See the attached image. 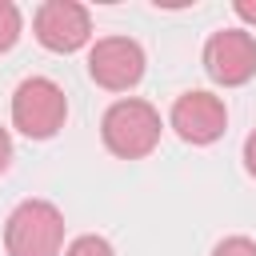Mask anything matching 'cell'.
I'll return each instance as SVG.
<instances>
[{
	"instance_id": "obj_1",
	"label": "cell",
	"mask_w": 256,
	"mask_h": 256,
	"mask_svg": "<svg viewBox=\"0 0 256 256\" xmlns=\"http://www.w3.org/2000/svg\"><path fill=\"white\" fill-rule=\"evenodd\" d=\"M100 136H104V148L112 156L140 160L160 144V112L148 100H136V96L116 100L100 120Z\"/></svg>"
},
{
	"instance_id": "obj_2",
	"label": "cell",
	"mask_w": 256,
	"mask_h": 256,
	"mask_svg": "<svg viewBox=\"0 0 256 256\" xmlns=\"http://www.w3.org/2000/svg\"><path fill=\"white\" fill-rule=\"evenodd\" d=\"M8 256H60L64 248V216L52 200H24L12 208L4 224Z\"/></svg>"
},
{
	"instance_id": "obj_3",
	"label": "cell",
	"mask_w": 256,
	"mask_h": 256,
	"mask_svg": "<svg viewBox=\"0 0 256 256\" xmlns=\"http://www.w3.org/2000/svg\"><path fill=\"white\" fill-rule=\"evenodd\" d=\"M64 116H68L64 88L48 76H28L12 92V124L28 140H52L64 128Z\"/></svg>"
},
{
	"instance_id": "obj_4",
	"label": "cell",
	"mask_w": 256,
	"mask_h": 256,
	"mask_svg": "<svg viewBox=\"0 0 256 256\" xmlns=\"http://www.w3.org/2000/svg\"><path fill=\"white\" fill-rule=\"evenodd\" d=\"M204 72L224 88L248 84L256 76V36L244 32V28L212 32L208 44H204Z\"/></svg>"
},
{
	"instance_id": "obj_5",
	"label": "cell",
	"mask_w": 256,
	"mask_h": 256,
	"mask_svg": "<svg viewBox=\"0 0 256 256\" xmlns=\"http://www.w3.org/2000/svg\"><path fill=\"white\" fill-rule=\"evenodd\" d=\"M32 28H36V40L48 48V52H76L88 44L92 36V16L84 4L76 0H44L32 16Z\"/></svg>"
},
{
	"instance_id": "obj_6",
	"label": "cell",
	"mask_w": 256,
	"mask_h": 256,
	"mask_svg": "<svg viewBox=\"0 0 256 256\" xmlns=\"http://www.w3.org/2000/svg\"><path fill=\"white\" fill-rule=\"evenodd\" d=\"M88 76L108 92H128L144 76V48L128 36H104L88 52Z\"/></svg>"
},
{
	"instance_id": "obj_7",
	"label": "cell",
	"mask_w": 256,
	"mask_h": 256,
	"mask_svg": "<svg viewBox=\"0 0 256 256\" xmlns=\"http://www.w3.org/2000/svg\"><path fill=\"white\" fill-rule=\"evenodd\" d=\"M172 128L188 144H212L228 128V108L212 92H184L172 104Z\"/></svg>"
},
{
	"instance_id": "obj_8",
	"label": "cell",
	"mask_w": 256,
	"mask_h": 256,
	"mask_svg": "<svg viewBox=\"0 0 256 256\" xmlns=\"http://www.w3.org/2000/svg\"><path fill=\"white\" fill-rule=\"evenodd\" d=\"M20 40V8L12 0H0V52H8Z\"/></svg>"
},
{
	"instance_id": "obj_9",
	"label": "cell",
	"mask_w": 256,
	"mask_h": 256,
	"mask_svg": "<svg viewBox=\"0 0 256 256\" xmlns=\"http://www.w3.org/2000/svg\"><path fill=\"white\" fill-rule=\"evenodd\" d=\"M64 256H116V252H112V244L104 236H76L64 248Z\"/></svg>"
},
{
	"instance_id": "obj_10",
	"label": "cell",
	"mask_w": 256,
	"mask_h": 256,
	"mask_svg": "<svg viewBox=\"0 0 256 256\" xmlns=\"http://www.w3.org/2000/svg\"><path fill=\"white\" fill-rule=\"evenodd\" d=\"M212 256H256V244H252L248 236H224V240L212 248Z\"/></svg>"
},
{
	"instance_id": "obj_11",
	"label": "cell",
	"mask_w": 256,
	"mask_h": 256,
	"mask_svg": "<svg viewBox=\"0 0 256 256\" xmlns=\"http://www.w3.org/2000/svg\"><path fill=\"white\" fill-rule=\"evenodd\" d=\"M244 168H248V176H256V128L244 140Z\"/></svg>"
},
{
	"instance_id": "obj_12",
	"label": "cell",
	"mask_w": 256,
	"mask_h": 256,
	"mask_svg": "<svg viewBox=\"0 0 256 256\" xmlns=\"http://www.w3.org/2000/svg\"><path fill=\"white\" fill-rule=\"evenodd\" d=\"M8 160H12V136H8V128H0V172L8 168Z\"/></svg>"
},
{
	"instance_id": "obj_13",
	"label": "cell",
	"mask_w": 256,
	"mask_h": 256,
	"mask_svg": "<svg viewBox=\"0 0 256 256\" xmlns=\"http://www.w3.org/2000/svg\"><path fill=\"white\" fill-rule=\"evenodd\" d=\"M236 16L248 20V24H256V0H236Z\"/></svg>"
}]
</instances>
